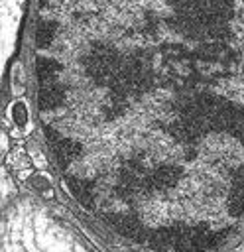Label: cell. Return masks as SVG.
Returning a JSON list of instances; mask_svg holds the SVG:
<instances>
[{
	"mask_svg": "<svg viewBox=\"0 0 244 252\" xmlns=\"http://www.w3.org/2000/svg\"><path fill=\"white\" fill-rule=\"evenodd\" d=\"M14 112H16V122L18 124H24L26 122V106L22 104V102H18V104H14Z\"/></svg>",
	"mask_w": 244,
	"mask_h": 252,
	"instance_id": "cell-1",
	"label": "cell"
}]
</instances>
